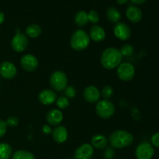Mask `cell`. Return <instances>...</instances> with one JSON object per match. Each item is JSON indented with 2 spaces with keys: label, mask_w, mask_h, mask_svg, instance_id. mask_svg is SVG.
<instances>
[{
  "label": "cell",
  "mask_w": 159,
  "mask_h": 159,
  "mask_svg": "<svg viewBox=\"0 0 159 159\" xmlns=\"http://www.w3.org/2000/svg\"><path fill=\"white\" fill-rule=\"evenodd\" d=\"M90 37L96 42H100L105 39L106 33L103 28L99 25H94L90 29Z\"/></svg>",
  "instance_id": "ac0fdd59"
},
{
  "label": "cell",
  "mask_w": 159,
  "mask_h": 159,
  "mask_svg": "<svg viewBox=\"0 0 159 159\" xmlns=\"http://www.w3.org/2000/svg\"><path fill=\"white\" fill-rule=\"evenodd\" d=\"M65 94L68 98H74L76 95V89L73 86H68L65 89Z\"/></svg>",
  "instance_id": "f1b7e54d"
},
{
  "label": "cell",
  "mask_w": 159,
  "mask_h": 159,
  "mask_svg": "<svg viewBox=\"0 0 159 159\" xmlns=\"http://www.w3.org/2000/svg\"><path fill=\"white\" fill-rule=\"evenodd\" d=\"M12 159H35V157L30 152L20 150L14 153Z\"/></svg>",
  "instance_id": "cb8c5ba5"
},
{
  "label": "cell",
  "mask_w": 159,
  "mask_h": 159,
  "mask_svg": "<svg viewBox=\"0 0 159 159\" xmlns=\"http://www.w3.org/2000/svg\"><path fill=\"white\" fill-rule=\"evenodd\" d=\"M75 22L77 24V26H80V27L85 26L89 23L88 13H86L85 11L78 12L75 14Z\"/></svg>",
  "instance_id": "7402d4cb"
},
{
  "label": "cell",
  "mask_w": 159,
  "mask_h": 159,
  "mask_svg": "<svg viewBox=\"0 0 159 159\" xmlns=\"http://www.w3.org/2000/svg\"><path fill=\"white\" fill-rule=\"evenodd\" d=\"M6 130H7V124L6 122H5L2 120H0V138L4 136L6 134Z\"/></svg>",
  "instance_id": "d6a6232c"
},
{
  "label": "cell",
  "mask_w": 159,
  "mask_h": 159,
  "mask_svg": "<svg viewBox=\"0 0 159 159\" xmlns=\"http://www.w3.org/2000/svg\"><path fill=\"white\" fill-rule=\"evenodd\" d=\"M155 154V149L152 144L143 141L137 147L135 155L138 159H152Z\"/></svg>",
  "instance_id": "8992f818"
},
{
  "label": "cell",
  "mask_w": 159,
  "mask_h": 159,
  "mask_svg": "<svg viewBox=\"0 0 159 159\" xmlns=\"http://www.w3.org/2000/svg\"><path fill=\"white\" fill-rule=\"evenodd\" d=\"M123 56L120 50L115 48H108L101 55V64L106 69H113L120 65Z\"/></svg>",
  "instance_id": "6da1fadb"
},
{
  "label": "cell",
  "mask_w": 159,
  "mask_h": 159,
  "mask_svg": "<svg viewBox=\"0 0 159 159\" xmlns=\"http://www.w3.org/2000/svg\"><path fill=\"white\" fill-rule=\"evenodd\" d=\"M107 17L111 23H117L120 20L121 14L116 8L110 7L107 10Z\"/></svg>",
  "instance_id": "ffe728a7"
},
{
  "label": "cell",
  "mask_w": 159,
  "mask_h": 159,
  "mask_svg": "<svg viewBox=\"0 0 159 159\" xmlns=\"http://www.w3.org/2000/svg\"><path fill=\"white\" fill-rule=\"evenodd\" d=\"M90 37L85 31L82 30H76L72 34L71 38V46L74 50L78 51H83L89 46Z\"/></svg>",
  "instance_id": "3957f363"
},
{
  "label": "cell",
  "mask_w": 159,
  "mask_h": 159,
  "mask_svg": "<svg viewBox=\"0 0 159 159\" xmlns=\"http://www.w3.org/2000/svg\"><path fill=\"white\" fill-rule=\"evenodd\" d=\"M53 139L58 144H61L66 141L68 138V131L65 127H57L52 131Z\"/></svg>",
  "instance_id": "2e32d148"
},
{
  "label": "cell",
  "mask_w": 159,
  "mask_h": 159,
  "mask_svg": "<svg viewBox=\"0 0 159 159\" xmlns=\"http://www.w3.org/2000/svg\"><path fill=\"white\" fill-rule=\"evenodd\" d=\"M126 15H127V19L132 23H138L141 21L143 16L141 9L134 5H131L127 7Z\"/></svg>",
  "instance_id": "4fadbf2b"
},
{
  "label": "cell",
  "mask_w": 159,
  "mask_h": 159,
  "mask_svg": "<svg viewBox=\"0 0 159 159\" xmlns=\"http://www.w3.org/2000/svg\"><path fill=\"white\" fill-rule=\"evenodd\" d=\"M88 20L89 22L93 23V24H96L99 20V13L96 10H91L88 13Z\"/></svg>",
  "instance_id": "484cf974"
},
{
  "label": "cell",
  "mask_w": 159,
  "mask_h": 159,
  "mask_svg": "<svg viewBox=\"0 0 159 159\" xmlns=\"http://www.w3.org/2000/svg\"><path fill=\"white\" fill-rule=\"evenodd\" d=\"M152 144L157 148H159V132L154 134L152 137Z\"/></svg>",
  "instance_id": "1f68e13d"
},
{
  "label": "cell",
  "mask_w": 159,
  "mask_h": 159,
  "mask_svg": "<svg viewBox=\"0 0 159 159\" xmlns=\"http://www.w3.org/2000/svg\"><path fill=\"white\" fill-rule=\"evenodd\" d=\"M67 159H71V158H67Z\"/></svg>",
  "instance_id": "74e56055"
},
{
  "label": "cell",
  "mask_w": 159,
  "mask_h": 159,
  "mask_svg": "<svg viewBox=\"0 0 159 159\" xmlns=\"http://www.w3.org/2000/svg\"><path fill=\"white\" fill-rule=\"evenodd\" d=\"M12 148L6 143H0V159H9L12 155Z\"/></svg>",
  "instance_id": "603a6c76"
},
{
  "label": "cell",
  "mask_w": 159,
  "mask_h": 159,
  "mask_svg": "<svg viewBox=\"0 0 159 159\" xmlns=\"http://www.w3.org/2000/svg\"><path fill=\"white\" fill-rule=\"evenodd\" d=\"M42 33V29L39 25L31 24L26 29V34L31 38H37L40 37Z\"/></svg>",
  "instance_id": "44dd1931"
},
{
  "label": "cell",
  "mask_w": 159,
  "mask_h": 159,
  "mask_svg": "<svg viewBox=\"0 0 159 159\" xmlns=\"http://www.w3.org/2000/svg\"><path fill=\"white\" fill-rule=\"evenodd\" d=\"M16 68L9 61H4L0 64V75L5 79H12L16 75Z\"/></svg>",
  "instance_id": "9c48e42d"
},
{
  "label": "cell",
  "mask_w": 159,
  "mask_h": 159,
  "mask_svg": "<svg viewBox=\"0 0 159 159\" xmlns=\"http://www.w3.org/2000/svg\"><path fill=\"white\" fill-rule=\"evenodd\" d=\"M42 130H43V133L46 134H50L51 132V127H50L48 125H44V126H43V129H42Z\"/></svg>",
  "instance_id": "836d02e7"
},
{
  "label": "cell",
  "mask_w": 159,
  "mask_h": 159,
  "mask_svg": "<svg viewBox=\"0 0 159 159\" xmlns=\"http://www.w3.org/2000/svg\"><path fill=\"white\" fill-rule=\"evenodd\" d=\"M63 120V114L58 110H51L47 114V121L53 126H57Z\"/></svg>",
  "instance_id": "e0dca14e"
},
{
  "label": "cell",
  "mask_w": 159,
  "mask_h": 159,
  "mask_svg": "<svg viewBox=\"0 0 159 159\" xmlns=\"http://www.w3.org/2000/svg\"><path fill=\"white\" fill-rule=\"evenodd\" d=\"M38 99L43 105H51L57 100V95L53 90L44 89L40 92Z\"/></svg>",
  "instance_id": "5bb4252c"
},
{
  "label": "cell",
  "mask_w": 159,
  "mask_h": 159,
  "mask_svg": "<svg viewBox=\"0 0 159 159\" xmlns=\"http://www.w3.org/2000/svg\"><path fill=\"white\" fill-rule=\"evenodd\" d=\"M146 1H147V0H130V2H131L132 3H134V4H135V5L143 4V3L145 2Z\"/></svg>",
  "instance_id": "e575fe53"
},
{
  "label": "cell",
  "mask_w": 159,
  "mask_h": 159,
  "mask_svg": "<svg viewBox=\"0 0 159 159\" xmlns=\"http://www.w3.org/2000/svg\"><path fill=\"white\" fill-rule=\"evenodd\" d=\"M113 95V89L110 85H106L102 89V96L105 99H108Z\"/></svg>",
  "instance_id": "4316f807"
},
{
  "label": "cell",
  "mask_w": 159,
  "mask_h": 159,
  "mask_svg": "<svg viewBox=\"0 0 159 159\" xmlns=\"http://www.w3.org/2000/svg\"><path fill=\"white\" fill-rule=\"evenodd\" d=\"M92 144L96 148L99 149V150H102L107 148V144H108V141L103 135L96 134L92 138Z\"/></svg>",
  "instance_id": "d6986e66"
},
{
  "label": "cell",
  "mask_w": 159,
  "mask_h": 159,
  "mask_svg": "<svg viewBox=\"0 0 159 159\" xmlns=\"http://www.w3.org/2000/svg\"><path fill=\"white\" fill-rule=\"evenodd\" d=\"M4 20H5V15L4 13H3L2 12H1L0 11V25L2 24V23L4 22Z\"/></svg>",
  "instance_id": "d590c367"
},
{
  "label": "cell",
  "mask_w": 159,
  "mask_h": 159,
  "mask_svg": "<svg viewBox=\"0 0 159 159\" xmlns=\"http://www.w3.org/2000/svg\"><path fill=\"white\" fill-rule=\"evenodd\" d=\"M120 53L122 54V56H125V57H130L132 54H134V47L130 44H124V46L121 48L120 49Z\"/></svg>",
  "instance_id": "d4e9b609"
},
{
  "label": "cell",
  "mask_w": 159,
  "mask_h": 159,
  "mask_svg": "<svg viewBox=\"0 0 159 159\" xmlns=\"http://www.w3.org/2000/svg\"><path fill=\"white\" fill-rule=\"evenodd\" d=\"M19 124V120L17 119V117L16 116H9V118L7 119L6 120V124L7 126H9L11 127H16Z\"/></svg>",
  "instance_id": "f546056e"
},
{
  "label": "cell",
  "mask_w": 159,
  "mask_h": 159,
  "mask_svg": "<svg viewBox=\"0 0 159 159\" xmlns=\"http://www.w3.org/2000/svg\"><path fill=\"white\" fill-rule=\"evenodd\" d=\"M96 111L98 116L102 119H109L114 114L115 107L108 99L99 101L96 107Z\"/></svg>",
  "instance_id": "277c9868"
},
{
  "label": "cell",
  "mask_w": 159,
  "mask_h": 159,
  "mask_svg": "<svg viewBox=\"0 0 159 159\" xmlns=\"http://www.w3.org/2000/svg\"><path fill=\"white\" fill-rule=\"evenodd\" d=\"M134 137L125 130H116L110 138V144L114 148H124L133 143Z\"/></svg>",
  "instance_id": "7a4b0ae2"
},
{
  "label": "cell",
  "mask_w": 159,
  "mask_h": 159,
  "mask_svg": "<svg viewBox=\"0 0 159 159\" xmlns=\"http://www.w3.org/2000/svg\"><path fill=\"white\" fill-rule=\"evenodd\" d=\"M29 44L28 37L25 34L21 33H16L15 36L12 37L11 41V47L16 52H22L27 48Z\"/></svg>",
  "instance_id": "ba28073f"
},
{
  "label": "cell",
  "mask_w": 159,
  "mask_h": 159,
  "mask_svg": "<svg viewBox=\"0 0 159 159\" xmlns=\"http://www.w3.org/2000/svg\"><path fill=\"white\" fill-rule=\"evenodd\" d=\"M117 75L121 80L128 82L132 80L135 75V68L130 63H122L118 66Z\"/></svg>",
  "instance_id": "52a82bcc"
},
{
  "label": "cell",
  "mask_w": 159,
  "mask_h": 159,
  "mask_svg": "<svg viewBox=\"0 0 159 159\" xmlns=\"http://www.w3.org/2000/svg\"><path fill=\"white\" fill-rule=\"evenodd\" d=\"M50 84L51 87L56 91H63L67 88V85H68L66 75L63 71H54L50 77Z\"/></svg>",
  "instance_id": "5b68a950"
},
{
  "label": "cell",
  "mask_w": 159,
  "mask_h": 159,
  "mask_svg": "<svg viewBox=\"0 0 159 159\" xmlns=\"http://www.w3.org/2000/svg\"><path fill=\"white\" fill-rule=\"evenodd\" d=\"M83 96L87 102L94 103V102H97L100 98V93L96 87L90 85L84 90Z\"/></svg>",
  "instance_id": "9a60e30c"
},
{
  "label": "cell",
  "mask_w": 159,
  "mask_h": 159,
  "mask_svg": "<svg viewBox=\"0 0 159 159\" xmlns=\"http://www.w3.org/2000/svg\"><path fill=\"white\" fill-rule=\"evenodd\" d=\"M114 34L121 40H127L131 36V30L127 24L124 23H117L114 26Z\"/></svg>",
  "instance_id": "8fae6325"
},
{
  "label": "cell",
  "mask_w": 159,
  "mask_h": 159,
  "mask_svg": "<svg viewBox=\"0 0 159 159\" xmlns=\"http://www.w3.org/2000/svg\"><path fill=\"white\" fill-rule=\"evenodd\" d=\"M104 158L105 159H113L115 157V152L112 148H107L104 152Z\"/></svg>",
  "instance_id": "4dcf8cb0"
},
{
  "label": "cell",
  "mask_w": 159,
  "mask_h": 159,
  "mask_svg": "<svg viewBox=\"0 0 159 159\" xmlns=\"http://www.w3.org/2000/svg\"><path fill=\"white\" fill-rule=\"evenodd\" d=\"M128 1L129 0H116V2H117L118 4H120V5L126 4V3H127Z\"/></svg>",
  "instance_id": "8d00e7d4"
},
{
  "label": "cell",
  "mask_w": 159,
  "mask_h": 159,
  "mask_svg": "<svg viewBox=\"0 0 159 159\" xmlns=\"http://www.w3.org/2000/svg\"><path fill=\"white\" fill-rule=\"evenodd\" d=\"M20 65L22 68L26 71H34L38 67V61L37 57H34L32 54H26L22 57L20 61Z\"/></svg>",
  "instance_id": "30bf717a"
},
{
  "label": "cell",
  "mask_w": 159,
  "mask_h": 159,
  "mask_svg": "<svg viewBox=\"0 0 159 159\" xmlns=\"http://www.w3.org/2000/svg\"><path fill=\"white\" fill-rule=\"evenodd\" d=\"M68 105H69V101L66 97L61 96L57 99V106L58 108L65 109L68 107Z\"/></svg>",
  "instance_id": "83f0119b"
},
{
  "label": "cell",
  "mask_w": 159,
  "mask_h": 159,
  "mask_svg": "<svg viewBox=\"0 0 159 159\" xmlns=\"http://www.w3.org/2000/svg\"><path fill=\"white\" fill-rule=\"evenodd\" d=\"M93 155V148L89 144H84L76 149L75 159H91Z\"/></svg>",
  "instance_id": "7c38bea8"
}]
</instances>
